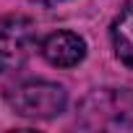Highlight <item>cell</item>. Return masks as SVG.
<instances>
[{
    "mask_svg": "<svg viewBox=\"0 0 133 133\" xmlns=\"http://www.w3.org/2000/svg\"><path fill=\"white\" fill-rule=\"evenodd\" d=\"M5 102L8 107L21 115V117H55L65 110L68 94L65 89L55 81H44V78H26L18 81L16 86H11L5 91Z\"/></svg>",
    "mask_w": 133,
    "mask_h": 133,
    "instance_id": "6da1fadb",
    "label": "cell"
},
{
    "mask_svg": "<svg viewBox=\"0 0 133 133\" xmlns=\"http://www.w3.org/2000/svg\"><path fill=\"white\" fill-rule=\"evenodd\" d=\"M37 50V24L13 13L0 18V73L18 71Z\"/></svg>",
    "mask_w": 133,
    "mask_h": 133,
    "instance_id": "7a4b0ae2",
    "label": "cell"
},
{
    "mask_svg": "<svg viewBox=\"0 0 133 133\" xmlns=\"http://www.w3.org/2000/svg\"><path fill=\"white\" fill-rule=\"evenodd\" d=\"M81 112L94 117L89 128H112L125 125L123 117L133 112V97L125 89H97L81 102Z\"/></svg>",
    "mask_w": 133,
    "mask_h": 133,
    "instance_id": "3957f363",
    "label": "cell"
},
{
    "mask_svg": "<svg viewBox=\"0 0 133 133\" xmlns=\"http://www.w3.org/2000/svg\"><path fill=\"white\" fill-rule=\"evenodd\" d=\"M39 52L55 68H73L86 57V42L76 31H52L44 37Z\"/></svg>",
    "mask_w": 133,
    "mask_h": 133,
    "instance_id": "277c9868",
    "label": "cell"
},
{
    "mask_svg": "<svg viewBox=\"0 0 133 133\" xmlns=\"http://www.w3.org/2000/svg\"><path fill=\"white\" fill-rule=\"evenodd\" d=\"M110 39H112L115 57L128 71H133V0H128L117 11V16L110 26Z\"/></svg>",
    "mask_w": 133,
    "mask_h": 133,
    "instance_id": "5b68a950",
    "label": "cell"
},
{
    "mask_svg": "<svg viewBox=\"0 0 133 133\" xmlns=\"http://www.w3.org/2000/svg\"><path fill=\"white\" fill-rule=\"evenodd\" d=\"M31 3H39V5H55V3H63V0H31Z\"/></svg>",
    "mask_w": 133,
    "mask_h": 133,
    "instance_id": "8992f818",
    "label": "cell"
}]
</instances>
